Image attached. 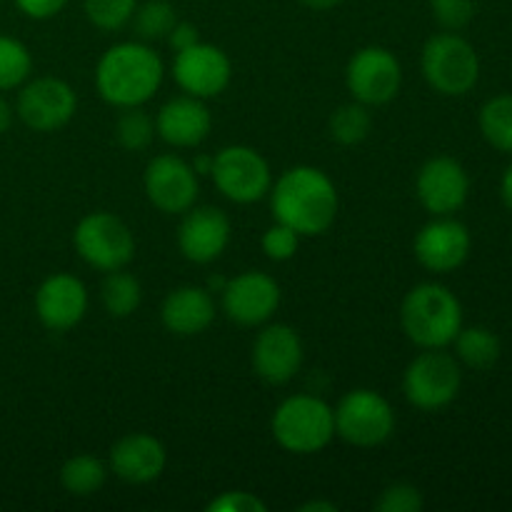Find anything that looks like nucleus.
<instances>
[{
	"instance_id": "nucleus-1",
	"label": "nucleus",
	"mask_w": 512,
	"mask_h": 512,
	"mask_svg": "<svg viewBox=\"0 0 512 512\" xmlns=\"http://www.w3.org/2000/svg\"><path fill=\"white\" fill-rule=\"evenodd\" d=\"M270 208L273 218L290 225L300 238L323 235L338 218V190L323 170L295 165L270 185Z\"/></svg>"
},
{
	"instance_id": "nucleus-2",
	"label": "nucleus",
	"mask_w": 512,
	"mask_h": 512,
	"mask_svg": "<svg viewBox=\"0 0 512 512\" xmlns=\"http://www.w3.org/2000/svg\"><path fill=\"white\" fill-rule=\"evenodd\" d=\"M163 60L145 43H118L108 48L95 70V88L115 108H138L163 85Z\"/></svg>"
},
{
	"instance_id": "nucleus-3",
	"label": "nucleus",
	"mask_w": 512,
	"mask_h": 512,
	"mask_svg": "<svg viewBox=\"0 0 512 512\" xmlns=\"http://www.w3.org/2000/svg\"><path fill=\"white\" fill-rule=\"evenodd\" d=\"M400 323L410 343L418 348H448L463 328V305L445 285L420 283L405 295Z\"/></svg>"
},
{
	"instance_id": "nucleus-4",
	"label": "nucleus",
	"mask_w": 512,
	"mask_h": 512,
	"mask_svg": "<svg viewBox=\"0 0 512 512\" xmlns=\"http://www.w3.org/2000/svg\"><path fill=\"white\" fill-rule=\"evenodd\" d=\"M273 438L288 453H320L335 438V410L315 395H293L275 410Z\"/></svg>"
},
{
	"instance_id": "nucleus-5",
	"label": "nucleus",
	"mask_w": 512,
	"mask_h": 512,
	"mask_svg": "<svg viewBox=\"0 0 512 512\" xmlns=\"http://www.w3.org/2000/svg\"><path fill=\"white\" fill-rule=\"evenodd\" d=\"M420 65H423V75L430 88L440 95H450V98L470 93L480 78L478 53L455 30L433 35L425 43Z\"/></svg>"
},
{
	"instance_id": "nucleus-6",
	"label": "nucleus",
	"mask_w": 512,
	"mask_h": 512,
	"mask_svg": "<svg viewBox=\"0 0 512 512\" xmlns=\"http://www.w3.org/2000/svg\"><path fill=\"white\" fill-rule=\"evenodd\" d=\"M463 373L453 355L443 353V348L425 350L408 365L403 378L405 398L418 410H443L458 398Z\"/></svg>"
},
{
	"instance_id": "nucleus-7",
	"label": "nucleus",
	"mask_w": 512,
	"mask_h": 512,
	"mask_svg": "<svg viewBox=\"0 0 512 512\" xmlns=\"http://www.w3.org/2000/svg\"><path fill=\"white\" fill-rule=\"evenodd\" d=\"M395 430L393 405L368 388L350 390L335 408V435L358 448L383 445Z\"/></svg>"
},
{
	"instance_id": "nucleus-8",
	"label": "nucleus",
	"mask_w": 512,
	"mask_h": 512,
	"mask_svg": "<svg viewBox=\"0 0 512 512\" xmlns=\"http://www.w3.org/2000/svg\"><path fill=\"white\" fill-rule=\"evenodd\" d=\"M73 245L80 258L95 270H120L135 258V238L128 225L113 213H90L78 223Z\"/></svg>"
},
{
	"instance_id": "nucleus-9",
	"label": "nucleus",
	"mask_w": 512,
	"mask_h": 512,
	"mask_svg": "<svg viewBox=\"0 0 512 512\" xmlns=\"http://www.w3.org/2000/svg\"><path fill=\"white\" fill-rule=\"evenodd\" d=\"M215 188L228 200L240 205L265 198L273 185L270 165L263 155L248 145H228L213 158Z\"/></svg>"
},
{
	"instance_id": "nucleus-10",
	"label": "nucleus",
	"mask_w": 512,
	"mask_h": 512,
	"mask_svg": "<svg viewBox=\"0 0 512 512\" xmlns=\"http://www.w3.org/2000/svg\"><path fill=\"white\" fill-rule=\"evenodd\" d=\"M345 85L353 100L363 105H385L400 93L403 68L395 53L380 45L360 48L345 68Z\"/></svg>"
},
{
	"instance_id": "nucleus-11",
	"label": "nucleus",
	"mask_w": 512,
	"mask_h": 512,
	"mask_svg": "<svg viewBox=\"0 0 512 512\" xmlns=\"http://www.w3.org/2000/svg\"><path fill=\"white\" fill-rule=\"evenodd\" d=\"M78 110V95L60 78H35L18 93L15 113L38 133H53L65 128Z\"/></svg>"
},
{
	"instance_id": "nucleus-12",
	"label": "nucleus",
	"mask_w": 512,
	"mask_h": 512,
	"mask_svg": "<svg viewBox=\"0 0 512 512\" xmlns=\"http://www.w3.org/2000/svg\"><path fill=\"white\" fill-rule=\"evenodd\" d=\"M145 195L150 203L168 215H183L198 200V173L178 155H155L143 175Z\"/></svg>"
},
{
	"instance_id": "nucleus-13",
	"label": "nucleus",
	"mask_w": 512,
	"mask_h": 512,
	"mask_svg": "<svg viewBox=\"0 0 512 512\" xmlns=\"http://www.w3.org/2000/svg\"><path fill=\"white\" fill-rule=\"evenodd\" d=\"M173 78L188 95L208 100L228 88L233 78V65L218 45L198 40L190 48L175 53Z\"/></svg>"
},
{
	"instance_id": "nucleus-14",
	"label": "nucleus",
	"mask_w": 512,
	"mask_h": 512,
	"mask_svg": "<svg viewBox=\"0 0 512 512\" xmlns=\"http://www.w3.org/2000/svg\"><path fill=\"white\" fill-rule=\"evenodd\" d=\"M470 230L450 215H435L415 235V258L430 273H453L470 255Z\"/></svg>"
},
{
	"instance_id": "nucleus-15",
	"label": "nucleus",
	"mask_w": 512,
	"mask_h": 512,
	"mask_svg": "<svg viewBox=\"0 0 512 512\" xmlns=\"http://www.w3.org/2000/svg\"><path fill=\"white\" fill-rule=\"evenodd\" d=\"M280 305V285L260 270L230 278L223 288V310L233 323L255 328L275 315Z\"/></svg>"
},
{
	"instance_id": "nucleus-16",
	"label": "nucleus",
	"mask_w": 512,
	"mask_h": 512,
	"mask_svg": "<svg viewBox=\"0 0 512 512\" xmlns=\"http://www.w3.org/2000/svg\"><path fill=\"white\" fill-rule=\"evenodd\" d=\"M415 193L430 215H453L470 195L468 170L448 155L430 158L415 178Z\"/></svg>"
},
{
	"instance_id": "nucleus-17",
	"label": "nucleus",
	"mask_w": 512,
	"mask_h": 512,
	"mask_svg": "<svg viewBox=\"0 0 512 512\" xmlns=\"http://www.w3.org/2000/svg\"><path fill=\"white\" fill-rule=\"evenodd\" d=\"M303 340L290 325L275 323L258 333L253 343V368L260 380L285 385L298 375L303 365Z\"/></svg>"
},
{
	"instance_id": "nucleus-18",
	"label": "nucleus",
	"mask_w": 512,
	"mask_h": 512,
	"mask_svg": "<svg viewBox=\"0 0 512 512\" xmlns=\"http://www.w3.org/2000/svg\"><path fill=\"white\" fill-rule=\"evenodd\" d=\"M38 320L53 333L75 328L88 313V290L83 280L70 273H55L40 283L35 293Z\"/></svg>"
},
{
	"instance_id": "nucleus-19",
	"label": "nucleus",
	"mask_w": 512,
	"mask_h": 512,
	"mask_svg": "<svg viewBox=\"0 0 512 512\" xmlns=\"http://www.w3.org/2000/svg\"><path fill=\"white\" fill-rule=\"evenodd\" d=\"M178 228V248L190 263L208 265L225 253L230 243L228 215L213 205L185 210Z\"/></svg>"
},
{
	"instance_id": "nucleus-20",
	"label": "nucleus",
	"mask_w": 512,
	"mask_h": 512,
	"mask_svg": "<svg viewBox=\"0 0 512 512\" xmlns=\"http://www.w3.org/2000/svg\"><path fill=\"white\" fill-rule=\"evenodd\" d=\"M168 453L163 443L148 433H130L110 448L108 465L123 483L145 485L163 475Z\"/></svg>"
},
{
	"instance_id": "nucleus-21",
	"label": "nucleus",
	"mask_w": 512,
	"mask_h": 512,
	"mask_svg": "<svg viewBox=\"0 0 512 512\" xmlns=\"http://www.w3.org/2000/svg\"><path fill=\"white\" fill-rule=\"evenodd\" d=\"M210 128H213V115L208 105L193 95L168 100L155 118V133L175 148H195L208 138Z\"/></svg>"
},
{
	"instance_id": "nucleus-22",
	"label": "nucleus",
	"mask_w": 512,
	"mask_h": 512,
	"mask_svg": "<svg viewBox=\"0 0 512 512\" xmlns=\"http://www.w3.org/2000/svg\"><path fill=\"white\" fill-rule=\"evenodd\" d=\"M160 318H163L165 328L180 338L205 333L215 320L213 295L208 288H198V285H183V288L170 290L160 308Z\"/></svg>"
},
{
	"instance_id": "nucleus-23",
	"label": "nucleus",
	"mask_w": 512,
	"mask_h": 512,
	"mask_svg": "<svg viewBox=\"0 0 512 512\" xmlns=\"http://www.w3.org/2000/svg\"><path fill=\"white\" fill-rule=\"evenodd\" d=\"M453 343L458 358L473 370L493 368L500 360V353H503V345H500L498 335L490 328H483V325L460 328V333L455 335Z\"/></svg>"
},
{
	"instance_id": "nucleus-24",
	"label": "nucleus",
	"mask_w": 512,
	"mask_h": 512,
	"mask_svg": "<svg viewBox=\"0 0 512 512\" xmlns=\"http://www.w3.org/2000/svg\"><path fill=\"white\" fill-rule=\"evenodd\" d=\"M100 300L113 318H130L140 308L143 288H140L138 278L125 273L123 268L110 270L100 285Z\"/></svg>"
},
{
	"instance_id": "nucleus-25",
	"label": "nucleus",
	"mask_w": 512,
	"mask_h": 512,
	"mask_svg": "<svg viewBox=\"0 0 512 512\" xmlns=\"http://www.w3.org/2000/svg\"><path fill=\"white\" fill-rule=\"evenodd\" d=\"M478 125L483 138L500 153L512 155V95H495L480 108Z\"/></svg>"
},
{
	"instance_id": "nucleus-26",
	"label": "nucleus",
	"mask_w": 512,
	"mask_h": 512,
	"mask_svg": "<svg viewBox=\"0 0 512 512\" xmlns=\"http://www.w3.org/2000/svg\"><path fill=\"white\" fill-rule=\"evenodd\" d=\"M108 468L93 455H75L60 468V485L75 498H88L105 485Z\"/></svg>"
},
{
	"instance_id": "nucleus-27",
	"label": "nucleus",
	"mask_w": 512,
	"mask_h": 512,
	"mask_svg": "<svg viewBox=\"0 0 512 512\" xmlns=\"http://www.w3.org/2000/svg\"><path fill=\"white\" fill-rule=\"evenodd\" d=\"M373 128V118L368 113V105L353 103L340 105L333 115H330V135L335 143L340 145H358L363 143Z\"/></svg>"
},
{
	"instance_id": "nucleus-28",
	"label": "nucleus",
	"mask_w": 512,
	"mask_h": 512,
	"mask_svg": "<svg viewBox=\"0 0 512 512\" xmlns=\"http://www.w3.org/2000/svg\"><path fill=\"white\" fill-rule=\"evenodd\" d=\"M178 23V13L168 0H148L145 5L135 8L133 13V28L143 40L153 43V40H165L170 30Z\"/></svg>"
},
{
	"instance_id": "nucleus-29",
	"label": "nucleus",
	"mask_w": 512,
	"mask_h": 512,
	"mask_svg": "<svg viewBox=\"0 0 512 512\" xmlns=\"http://www.w3.org/2000/svg\"><path fill=\"white\" fill-rule=\"evenodd\" d=\"M33 70L30 50L20 40L0 35V90H13L28 80Z\"/></svg>"
},
{
	"instance_id": "nucleus-30",
	"label": "nucleus",
	"mask_w": 512,
	"mask_h": 512,
	"mask_svg": "<svg viewBox=\"0 0 512 512\" xmlns=\"http://www.w3.org/2000/svg\"><path fill=\"white\" fill-rule=\"evenodd\" d=\"M115 135L125 150H143L153 143L155 120L145 110H140V105L138 108H123V115L115 125Z\"/></svg>"
},
{
	"instance_id": "nucleus-31",
	"label": "nucleus",
	"mask_w": 512,
	"mask_h": 512,
	"mask_svg": "<svg viewBox=\"0 0 512 512\" xmlns=\"http://www.w3.org/2000/svg\"><path fill=\"white\" fill-rule=\"evenodd\" d=\"M85 15L100 30H120L133 20L138 0H83Z\"/></svg>"
},
{
	"instance_id": "nucleus-32",
	"label": "nucleus",
	"mask_w": 512,
	"mask_h": 512,
	"mask_svg": "<svg viewBox=\"0 0 512 512\" xmlns=\"http://www.w3.org/2000/svg\"><path fill=\"white\" fill-rule=\"evenodd\" d=\"M425 500L415 485L410 483H395L380 493L375 510L378 512H420L423 510Z\"/></svg>"
},
{
	"instance_id": "nucleus-33",
	"label": "nucleus",
	"mask_w": 512,
	"mask_h": 512,
	"mask_svg": "<svg viewBox=\"0 0 512 512\" xmlns=\"http://www.w3.org/2000/svg\"><path fill=\"white\" fill-rule=\"evenodd\" d=\"M298 245L300 235L295 233L290 225L278 223V220H275V225H270L263 235V253L268 255L270 260H275V263H285V260L293 258V255L298 253Z\"/></svg>"
},
{
	"instance_id": "nucleus-34",
	"label": "nucleus",
	"mask_w": 512,
	"mask_h": 512,
	"mask_svg": "<svg viewBox=\"0 0 512 512\" xmlns=\"http://www.w3.org/2000/svg\"><path fill=\"white\" fill-rule=\"evenodd\" d=\"M430 10L445 30H460L473 20L475 0H430Z\"/></svg>"
},
{
	"instance_id": "nucleus-35",
	"label": "nucleus",
	"mask_w": 512,
	"mask_h": 512,
	"mask_svg": "<svg viewBox=\"0 0 512 512\" xmlns=\"http://www.w3.org/2000/svg\"><path fill=\"white\" fill-rule=\"evenodd\" d=\"M268 505L253 493H245V490H230L223 493L220 498H215L208 505V512H265Z\"/></svg>"
},
{
	"instance_id": "nucleus-36",
	"label": "nucleus",
	"mask_w": 512,
	"mask_h": 512,
	"mask_svg": "<svg viewBox=\"0 0 512 512\" xmlns=\"http://www.w3.org/2000/svg\"><path fill=\"white\" fill-rule=\"evenodd\" d=\"M65 3H68V0H15V5H18L28 18L35 20L53 18V15H58L60 10L65 8Z\"/></svg>"
},
{
	"instance_id": "nucleus-37",
	"label": "nucleus",
	"mask_w": 512,
	"mask_h": 512,
	"mask_svg": "<svg viewBox=\"0 0 512 512\" xmlns=\"http://www.w3.org/2000/svg\"><path fill=\"white\" fill-rule=\"evenodd\" d=\"M165 40H168L170 48H173L175 53H180V50H185V48H190V45L198 43L200 33L193 23H183V20H178V23H175V28L170 30V35Z\"/></svg>"
},
{
	"instance_id": "nucleus-38",
	"label": "nucleus",
	"mask_w": 512,
	"mask_h": 512,
	"mask_svg": "<svg viewBox=\"0 0 512 512\" xmlns=\"http://www.w3.org/2000/svg\"><path fill=\"white\" fill-rule=\"evenodd\" d=\"M500 195H503L505 208L512 213V163L508 165V170H505V175H503V183H500Z\"/></svg>"
},
{
	"instance_id": "nucleus-39",
	"label": "nucleus",
	"mask_w": 512,
	"mask_h": 512,
	"mask_svg": "<svg viewBox=\"0 0 512 512\" xmlns=\"http://www.w3.org/2000/svg\"><path fill=\"white\" fill-rule=\"evenodd\" d=\"M10 125H13V108L8 105V100L0 98V135L8 133Z\"/></svg>"
},
{
	"instance_id": "nucleus-40",
	"label": "nucleus",
	"mask_w": 512,
	"mask_h": 512,
	"mask_svg": "<svg viewBox=\"0 0 512 512\" xmlns=\"http://www.w3.org/2000/svg\"><path fill=\"white\" fill-rule=\"evenodd\" d=\"M298 510H300V512H335V510H338V505H333V503H320V500H313V503L300 505Z\"/></svg>"
},
{
	"instance_id": "nucleus-41",
	"label": "nucleus",
	"mask_w": 512,
	"mask_h": 512,
	"mask_svg": "<svg viewBox=\"0 0 512 512\" xmlns=\"http://www.w3.org/2000/svg\"><path fill=\"white\" fill-rule=\"evenodd\" d=\"M300 3H303L305 8H313V10H330L335 8V5L343 3V0H300Z\"/></svg>"
},
{
	"instance_id": "nucleus-42",
	"label": "nucleus",
	"mask_w": 512,
	"mask_h": 512,
	"mask_svg": "<svg viewBox=\"0 0 512 512\" xmlns=\"http://www.w3.org/2000/svg\"><path fill=\"white\" fill-rule=\"evenodd\" d=\"M215 158V155H213ZM213 158H210V155H200L198 160H195L193 163V168H195V173H203V175H210V170H213Z\"/></svg>"
}]
</instances>
